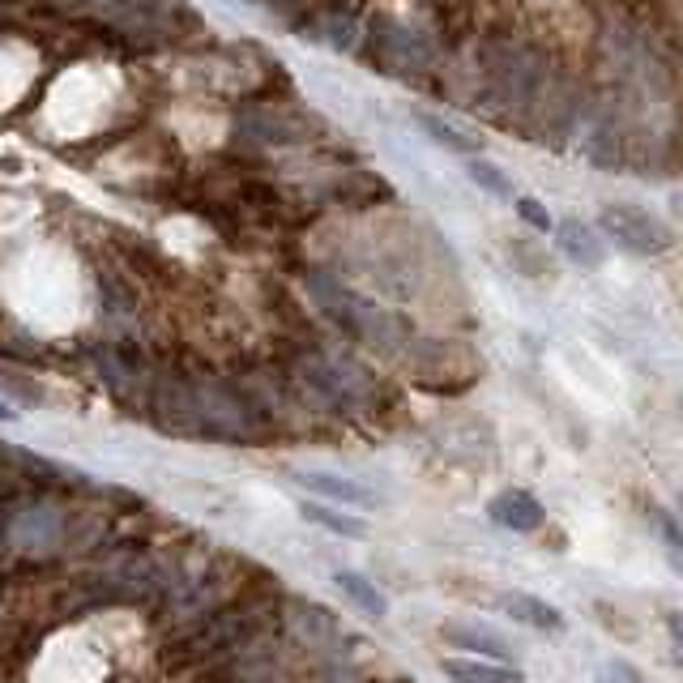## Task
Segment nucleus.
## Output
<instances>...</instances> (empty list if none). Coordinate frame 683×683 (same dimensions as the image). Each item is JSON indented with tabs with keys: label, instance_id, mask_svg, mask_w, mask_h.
<instances>
[{
	"label": "nucleus",
	"instance_id": "a211bd4d",
	"mask_svg": "<svg viewBox=\"0 0 683 683\" xmlns=\"http://www.w3.org/2000/svg\"><path fill=\"white\" fill-rule=\"evenodd\" d=\"M517 214H522V223H530V227H534V231H551V227H556V218H551V214H547V205L538 202V197H517Z\"/></svg>",
	"mask_w": 683,
	"mask_h": 683
},
{
	"label": "nucleus",
	"instance_id": "f8f14e48",
	"mask_svg": "<svg viewBox=\"0 0 683 683\" xmlns=\"http://www.w3.org/2000/svg\"><path fill=\"white\" fill-rule=\"evenodd\" d=\"M333 585H338L351 603L360 606L367 619H385V615H389V599L376 590V581H372V577H363V572H355V568L333 572Z\"/></svg>",
	"mask_w": 683,
	"mask_h": 683
},
{
	"label": "nucleus",
	"instance_id": "5701e85b",
	"mask_svg": "<svg viewBox=\"0 0 683 683\" xmlns=\"http://www.w3.org/2000/svg\"><path fill=\"white\" fill-rule=\"evenodd\" d=\"M675 509H680V522H683V496H680V504H675Z\"/></svg>",
	"mask_w": 683,
	"mask_h": 683
},
{
	"label": "nucleus",
	"instance_id": "7ed1b4c3",
	"mask_svg": "<svg viewBox=\"0 0 683 683\" xmlns=\"http://www.w3.org/2000/svg\"><path fill=\"white\" fill-rule=\"evenodd\" d=\"M112 18H116V26L124 35L137 43L180 39V35L202 26V18L193 9H184L180 0H116Z\"/></svg>",
	"mask_w": 683,
	"mask_h": 683
},
{
	"label": "nucleus",
	"instance_id": "20e7f679",
	"mask_svg": "<svg viewBox=\"0 0 683 683\" xmlns=\"http://www.w3.org/2000/svg\"><path fill=\"white\" fill-rule=\"evenodd\" d=\"M599 227H603L606 240H615L624 252H637V257H658V252H667L675 243V231L658 214H649V209L633 202L603 205Z\"/></svg>",
	"mask_w": 683,
	"mask_h": 683
},
{
	"label": "nucleus",
	"instance_id": "9d476101",
	"mask_svg": "<svg viewBox=\"0 0 683 683\" xmlns=\"http://www.w3.org/2000/svg\"><path fill=\"white\" fill-rule=\"evenodd\" d=\"M291 479L299 482L304 491H317V496H325V500H338V504H355V509H376V504H380L367 487L342 479V475H325V470H295Z\"/></svg>",
	"mask_w": 683,
	"mask_h": 683
},
{
	"label": "nucleus",
	"instance_id": "1a4fd4ad",
	"mask_svg": "<svg viewBox=\"0 0 683 683\" xmlns=\"http://www.w3.org/2000/svg\"><path fill=\"white\" fill-rule=\"evenodd\" d=\"M304 35L312 43H325L333 52H355L363 43V26L355 13H342V9H321L312 22H304Z\"/></svg>",
	"mask_w": 683,
	"mask_h": 683
},
{
	"label": "nucleus",
	"instance_id": "6e6552de",
	"mask_svg": "<svg viewBox=\"0 0 683 683\" xmlns=\"http://www.w3.org/2000/svg\"><path fill=\"white\" fill-rule=\"evenodd\" d=\"M556 243H560L564 257H568L572 265H581V270H599L606 261L603 236H599L590 223H581V218H564L560 227H556Z\"/></svg>",
	"mask_w": 683,
	"mask_h": 683
},
{
	"label": "nucleus",
	"instance_id": "9b49d317",
	"mask_svg": "<svg viewBox=\"0 0 683 683\" xmlns=\"http://www.w3.org/2000/svg\"><path fill=\"white\" fill-rule=\"evenodd\" d=\"M500 611L513 619V624H525V628H538V633H564V611L551 606L547 599H534L525 590H513L500 599Z\"/></svg>",
	"mask_w": 683,
	"mask_h": 683
},
{
	"label": "nucleus",
	"instance_id": "ddd939ff",
	"mask_svg": "<svg viewBox=\"0 0 683 683\" xmlns=\"http://www.w3.org/2000/svg\"><path fill=\"white\" fill-rule=\"evenodd\" d=\"M444 675L453 683H525L517 667H500V662H479V658H448Z\"/></svg>",
	"mask_w": 683,
	"mask_h": 683
},
{
	"label": "nucleus",
	"instance_id": "dca6fc26",
	"mask_svg": "<svg viewBox=\"0 0 683 683\" xmlns=\"http://www.w3.org/2000/svg\"><path fill=\"white\" fill-rule=\"evenodd\" d=\"M649 513H653V525H658V534H662V543H667V560H671V568L683 577V522H680V513H671V509H662V504H649Z\"/></svg>",
	"mask_w": 683,
	"mask_h": 683
},
{
	"label": "nucleus",
	"instance_id": "39448f33",
	"mask_svg": "<svg viewBox=\"0 0 683 683\" xmlns=\"http://www.w3.org/2000/svg\"><path fill=\"white\" fill-rule=\"evenodd\" d=\"M367 39H372V60L385 73H419V69H432V60H436L432 39L394 18H376Z\"/></svg>",
	"mask_w": 683,
	"mask_h": 683
},
{
	"label": "nucleus",
	"instance_id": "423d86ee",
	"mask_svg": "<svg viewBox=\"0 0 683 683\" xmlns=\"http://www.w3.org/2000/svg\"><path fill=\"white\" fill-rule=\"evenodd\" d=\"M487 517L496 525H504V530H513V534H534L538 525L547 522V509L538 504L534 491H525V487H504L500 496H491Z\"/></svg>",
	"mask_w": 683,
	"mask_h": 683
},
{
	"label": "nucleus",
	"instance_id": "2eb2a0df",
	"mask_svg": "<svg viewBox=\"0 0 683 683\" xmlns=\"http://www.w3.org/2000/svg\"><path fill=\"white\" fill-rule=\"evenodd\" d=\"M304 522L321 525V530L338 534V538H367V522L346 517V513H338V509H329V504H304Z\"/></svg>",
	"mask_w": 683,
	"mask_h": 683
},
{
	"label": "nucleus",
	"instance_id": "6ab92c4d",
	"mask_svg": "<svg viewBox=\"0 0 683 683\" xmlns=\"http://www.w3.org/2000/svg\"><path fill=\"white\" fill-rule=\"evenodd\" d=\"M594 611H599V615H603L606 624V633H619V637H624V641H633V637H637V633H633V628H624V624H628V619H624V615H619V611H611V603H599L594 606Z\"/></svg>",
	"mask_w": 683,
	"mask_h": 683
},
{
	"label": "nucleus",
	"instance_id": "4be33fe9",
	"mask_svg": "<svg viewBox=\"0 0 683 683\" xmlns=\"http://www.w3.org/2000/svg\"><path fill=\"white\" fill-rule=\"evenodd\" d=\"M13 419H18V414H13V406L0 402V423H13Z\"/></svg>",
	"mask_w": 683,
	"mask_h": 683
},
{
	"label": "nucleus",
	"instance_id": "f03ea898",
	"mask_svg": "<svg viewBox=\"0 0 683 683\" xmlns=\"http://www.w3.org/2000/svg\"><path fill=\"white\" fill-rule=\"evenodd\" d=\"M543 81H547V69L538 52L517 47V43L487 47V86L504 107H534V99L543 94Z\"/></svg>",
	"mask_w": 683,
	"mask_h": 683
},
{
	"label": "nucleus",
	"instance_id": "412c9836",
	"mask_svg": "<svg viewBox=\"0 0 683 683\" xmlns=\"http://www.w3.org/2000/svg\"><path fill=\"white\" fill-rule=\"evenodd\" d=\"M606 675H611L615 683H645L641 675L628 667V662H611V667H606Z\"/></svg>",
	"mask_w": 683,
	"mask_h": 683
},
{
	"label": "nucleus",
	"instance_id": "aec40b11",
	"mask_svg": "<svg viewBox=\"0 0 683 683\" xmlns=\"http://www.w3.org/2000/svg\"><path fill=\"white\" fill-rule=\"evenodd\" d=\"M667 633H671L675 649L683 653V611H680V606H671V611H667Z\"/></svg>",
	"mask_w": 683,
	"mask_h": 683
},
{
	"label": "nucleus",
	"instance_id": "0eeeda50",
	"mask_svg": "<svg viewBox=\"0 0 683 683\" xmlns=\"http://www.w3.org/2000/svg\"><path fill=\"white\" fill-rule=\"evenodd\" d=\"M441 637L453 645V649L475 653V658H487V662H500V667H513V658H517V645L504 641L500 633H491V628H482V624H444Z\"/></svg>",
	"mask_w": 683,
	"mask_h": 683
},
{
	"label": "nucleus",
	"instance_id": "4468645a",
	"mask_svg": "<svg viewBox=\"0 0 683 683\" xmlns=\"http://www.w3.org/2000/svg\"><path fill=\"white\" fill-rule=\"evenodd\" d=\"M414 124L436 141L444 150H453V155H466V159H479V137H470V133H462V128H453L448 121L441 116H432V112H414Z\"/></svg>",
	"mask_w": 683,
	"mask_h": 683
},
{
	"label": "nucleus",
	"instance_id": "f257e3e1",
	"mask_svg": "<svg viewBox=\"0 0 683 683\" xmlns=\"http://www.w3.org/2000/svg\"><path fill=\"white\" fill-rule=\"evenodd\" d=\"M312 286V295L321 299V308L333 317V325H342L355 342L363 346H372V351H402L406 342H410V325L402 317H394V312H385V308H376V304H367L363 295L355 291H346L342 282L325 278V274H312L308 278Z\"/></svg>",
	"mask_w": 683,
	"mask_h": 683
},
{
	"label": "nucleus",
	"instance_id": "f3484780",
	"mask_svg": "<svg viewBox=\"0 0 683 683\" xmlns=\"http://www.w3.org/2000/svg\"><path fill=\"white\" fill-rule=\"evenodd\" d=\"M466 175L479 184L482 193H491V197H513V180L496 167V162H487V159H470L466 162Z\"/></svg>",
	"mask_w": 683,
	"mask_h": 683
}]
</instances>
